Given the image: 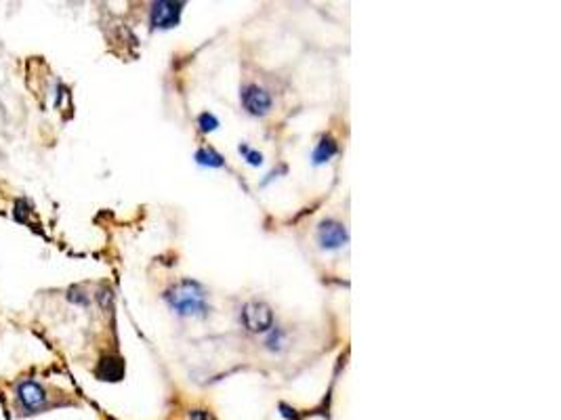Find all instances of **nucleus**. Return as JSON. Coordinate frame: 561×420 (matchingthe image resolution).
<instances>
[{
    "label": "nucleus",
    "instance_id": "nucleus-1",
    "mask_svg": "<svg viewBox=\"0 0 561 420\" xmlns=\"http://www.w3.org/2000/svg\"><path fill=\"white\" fill-rule=\"evenodd\" d=\"M164 300L174 313L183 317H202L208 313L206 290L195 279H181L170 290H166Z\"/></svg>",
    "mask_w": 561,
    "mask_h": 420
},
{
    "label": "nucleus",
    "instance_id": "nucleus-13",
    "mask_svg": "<svg viewBox=\"0 0 561 420\" xmlns=\"http://www.w3.org/2000/svg\"><path fill=\"white\" fill-rule=\"evenodd\" d=\"M67 298H69L71 302H76V304H86V302H88V296H86V294H82V290H80V288H69V292H67Z\"/></svg>",
    "mask_w": 561,
    "mask_h": 420
},
{
    "label": "nucleus",
    "instance_id": "nucleus-11",
    "mask_svg": "<svg viewBox=\"0 0 561 420\" xmlns=\"http://www.w3.org/2000/svg\"><path fill=\"white\" fill-rule=\"evenodd\" d=\"M240 153H244V158H246V162H248L250 166H258V164H263V155H261L258 151H252L246 143L240 145Z\"/></svg>",
    "mask_w": 561,
    "mask_h": 420
},
{
    "label": "nucleus",
    "instance_id": "nucleus-7",
    "mask_svg": "<svg viewBox=\"0 0 561 420\" xmlns=\"http://www.w3.org/2000/svg\"><path fill=\"white\" fill-rule=\"evenodd\" d=\"M122 374H124V363L118 355H105L99 359L97 376L101 380H120Z\"/></svg>",
    "mask_w": 561,
    "mask_h": 420
},
{
    "label": "nucleus",
    "instance_id": "nucleus-8",
    "mask_svg": "<svg viewBox=\"0 0 561 420\" xmlns=\"http://www.w3.org/2000/svg\"><path fill=\"white\" fill-rule=\"evenodd\" d=\"M336 149H338V147H336V141H334L332 136L324 134V136L319 139V143L315 145V149H313V164L319 166V164L328 162L330 158H334Z\"/></svg>",
    "mask_w": 561,
    "mask_h": 420
},
{
    "label": "nucleus",
    "instance_id": "nucleus-3",
    "mask_svg": "<svg viewBox=\"0 0 561 420\" xmlns=\"http://www.w3.org/2000/svg\"><path fill=\"white\" fill-rule=\"evenodd\" d=\"M240 321L248 332L263 334L273 328V313L271 307L261 300H250L240 311Z\"/></svg>",
    "mask_w": 561,
    "mask_h": 420
},
{
    "label": "nucleus",
    "instance_id": "nucleus-5",
    "mask_svg": "<svg viewBox=\"0 0 561 420\" xmlns=\"http://www.w3.org/2000/svg\"><path fill=\"white\" fill-rule=\"evenodd\" d=\"M349 241V233L342 223L334 218H326L317 227V244L324 250H338Z\"/></svg>",
    "mask_w": 561,
    "mask_h": 420
},
{
    "label": "nucleus",
    "instance_id": "nucleus-9",
    "mask_svg": "<svg viewBox=\"0 0 561 420\" xmlns=\"http://www.w3.org/2000/svg\"><path fill=\"white\" fill-rule=\"evenodd\" d=\"M195 160H198V164H202V166H210V168H219V166H223V155H221L219 151H214L212 147H202V149H198V151H195Z\"/></svg>",
    "mask_w": 561,
    "mask_h": 420
},
{
    "label": "nucleus",
    "instance_id": "nucleus-4",
    "mask_svg": "<svg viewBox=\"0 0 561 420\" xmlns=\"http://www.w3.org/2000/svg\"><path fill=\"white\" fill-rule=\"evenodd\" d=\"M240 99H242V105L246 107V111L250 115H258V118L267 115L271 111V105H273L271 94L258 84H246L240 92Z\"/></svg>",
    "mask_w": 561,
    "mask_h": 420
},
{
    "label": "nucleus",
    "instance_id": "nucleus-6",
    "mask_svg": "<svg viewBox=\"0 0 561 420\" xmlns=\"http://www.w3.org/2000/svg\"><path fill=\"white\" fill-rule=\"evenodd\" d=\"M181 6L183 2H153L151 4V13H149V23L153 29H170L179 23L181 17Z\"/></svg>",
    "mask_w": 561,
    "mask_h": 420
},
{
    "label": "nucleus",
    "instance_id": "nucleus-10",
    "mask_svg": "<svg viewBox=\"0 0 561 420\" xmlns=\"http://www.w3.org/2000/svg\"><path fill=\"white\" fill-rule=\"evenodd\" d=\"M198 126H200L202 132H212V130L219 128V120H216L212 113L204 111V113H200V118H198Z\"/></svg>",
    "mask_w": 561,
    "mask_h": 420
},
{
    "label": "nucleus",
    "instance_id": "nucleus-2",
    "mask_svg": "<svg viewBox=\"0 0 561 420\" xmlns=\"http://www.w3.org/2000/svg\"><path fill=\"white\" fill-rule=\"evenodd\" d=\"M15 399H17L19 410L23 414H38L40 410H44L48 405V395H46L44 386L34 378H25L17 384Z\"/></svg>",
    "mask_w": 561,
    "mask_h": 420
},
{
    "label": "nucleus",
    "instance_id": "nucleus-12",
    "mask_svg": "<svg viewBox=\"0 0 561 420\" xmlns=\"http://www.w3.org/2000/svg\"><path fill=\"white\" fill-rule=\"evenodd\" d=\"M13 214H15L17 220L23 223V220L27 218V214H29V202H27V200H17V202H15V212H13Z\"/></svg>",
    "mask_w": 561,
    "mask_h": 420
}]
</instances>
